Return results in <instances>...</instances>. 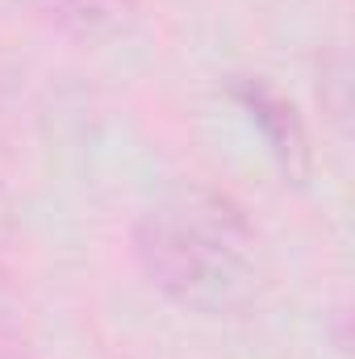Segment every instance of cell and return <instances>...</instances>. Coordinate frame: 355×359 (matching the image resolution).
Segmentation results:
<instances>
[{
	"label": "cell",
	"mask_w": 355,
	"mask_h": 359,
	"mask_svg": "<svg viewBox=\"0 0 355 359\" xmlns=\"http://www.w3.org/2000/svg\"><path fill=\"white\" fill-rule=\"evenodd\" d=\"M151 284L196 313H230L260 284V234L243 205L205 184H180L138 222Z\"/></svg>",
	"instance_id": "1"
},
{
	"label": "cell",
	"mask_w": 355,
	"mask_h": 359,
	"mask_svg": "<svg viewBox=\"0 0 355 359\" xmlns=\"http://www.w3.org/2000/svg\"><path fill=\"white\" fill-rule=\"evenodd\" d=\"M51 21L76 38H109L134 17V0H38Z\"/></svg>",
	"instance_id": "2"
},
{
	"label": "cell",
	"mask_w": 355,
	"mask_h": 359,
	"mask_svg": "<svg viewBox=\"0 0 355 359\" xmlns=\"http://www.w3.org/2000/svg\"><path fill=\"white\" fill-rule=\"evenodd\" d=\"M247 104H251L255 121L264 126V134L272 138V147H276L284 159L305 151V134H301V126H297V117H293V109H288L284 100H276V96H267V92H260V88H247Z\"/></svg>",
	"instance_id": "3"
}]
</instances>
